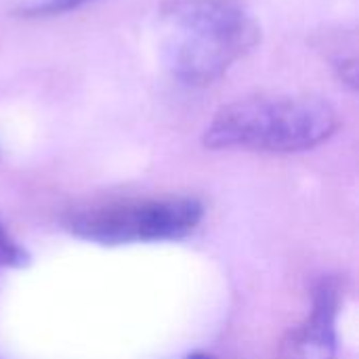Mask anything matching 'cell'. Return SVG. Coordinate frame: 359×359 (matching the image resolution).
<instances>
[{"mask_svg": "<svg viewBox=\"0 0 359 359\" xmlns=\"http://www.w3.org/2000/svg\"><path fill=\"white\" fill-rule=\"evenodd\" d=\"M86 2L90 0H29L27 4H21L17 13L21 17H53L76 11Z\"/></svg>", "mask_w": 359, "mask_h": 359, "instance_id": "obj_5", "label": "cell"}, {"mask_svg": "<svg viewBox=\"0 0 359 359\" xmlns=\"http://www.w3.org/2000/svg\"><path fill=\"white\" fill-rule=\"evenodd\" d=\"M334 316H337V294L330 286L320 290L313 318L303 337V349L309 359H332L337 349L334 337Z\"/></svg>", "mask_w": 359, "mask_h": 359, "instance_id": "obj_4", "label": "cell"}, {"mask_svg": "<svg viewBox=\"0 0 359 359\" xmlns=\"http://www.w3.org/2000/svg\"><path fill=\"white\" fill-rule=\"evenodd\" d=\"M204 217V208L194 198L130 200L82 210L69 217L74 236L97 244H135L181 240L191 233Z\"/></svg>", "mask_w": 359, "mask_h": 359, "instance_id": "obj_3", "label": "cell"}, {"mask_svg": "<svg viewBox=\"0 0 359 359\" xmlns=\"http://www.w3.org/2000/svg\"><path fill=\"white\" fill-rule=\"evenodd\" d=\"M187 359H210L208 355H202V353H196V355H191V358Z\"/></svg>", "mask_w": 359, "mask_h": 359, "instance_id": "obj_7", "label": "cell"}, {"mask_svg": "<svg viewBox=\"0 0 359 359\" xmlns=\"http://www.w3.org/2000/svg\"><path fill=\"white\" fill-rule=\"evenodd\" d=\"M162 59L189 86L221 80L261 42V27L244 0H164Z\"/></svg>", "mask_w": 359, "mask_h": 359, "instance_id": "obj_1", "label": "cell"}, {"mask_svg": "<svg viewBox=\"0 0 359 359\" xmlns=\"http://www.w3.org/2000/svg\"><path fill=\"white\" fill-rule=\"evenodd\" d=\"M339 128L337 109L307 95H252L223 105L204 130L210 149L294 154L322 145Z\"/></svg>", "mask_w": 359, "mask_h": 359, "instance_id": "obj_2", "label": "cell"}, {"mask_svg": "<svg viewBox=\"0 0 359 359\" xmlns=\"http://www.w3.org/2000/svg\"><path fill=\"white\" fill-rule=\"evenodd\" d=\"M27 252L17 244V240L0 223V269L2 267H23L27 265Z\"/></svg>", "mask_w": 359, "mask_h": 359, "instance_id": "obj_6", "label": "cell"}]
</instances>
